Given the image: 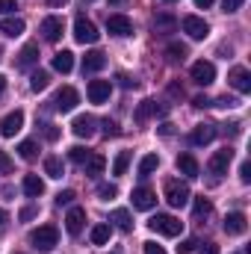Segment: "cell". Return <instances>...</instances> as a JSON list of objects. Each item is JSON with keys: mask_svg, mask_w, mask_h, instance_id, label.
<instances>
[{"mask_svg": "<svg viewBox=\"0 0 251 254\" xmlns=\"http://www.w3.org/2000/svg\"><path fill=\"white\" fill-rule=\"evenodd\" d=\"M104 166H107V160H104L101 154H89V160L83 163V172H86L89 178H98V175L104 172Z\"/></svg>", "mask_w": 251, "mask_h": 254, "instance_id": "obj_24", "label": "cell"}, {"mask_svg": "<svg viewBox=\"0 0 251 254\" xmlns=\"http://www.w3.org/2000/svg\"><path fill=\"white\" fill-rule=\"evenodd\" d=\"M116 80H119V86H122V89H136V86H139V83H136L133 77H127V74H119Z\"/></svg>", "mask_w": 251, "mask_h": 254, "instance_id": "obj_43", "label": "cell"}, {"mask_svg": "<svg viewBox=\"0 0 251 254\" xmlns=\"http://www.w3.org/2000/svg\"><path fill=\"white\" fill-rule=\"evenodd\" d=\"M178 172L187 175V178H198V172H201V169H198V160H195L192 154H181V157H178Z\"/></svg>", "mask_w": 251, "mask_h": 254, "instance_id": "obj_23", "label": "cell"}, {"mask_svg": "<svg viewBox=\"0 0 251 254\" xmlns=\"http://www.w3.org/2000/svg\"><path fill=\"white\" fill-rule=\"evenodd\" d=\"M98 195H101L104 201H110V198L119 195V187H116V184H101V187H98Z\"/></svg>", "mask_w": 251, "mask_h": 254, "instance_id": "obj_38", "label": "cell"}, {"mask_svg": "<svg viewBox=\"0 0 251 254\" xmlns=\"http://www.w3.org/2000/svg\"><path fill=\"white\" fill-rule=\"evenodd\" d=\"M83 225H86V210H83V207H71L68 216H65V231H68L71 237H80Z\"/></svg>", "mask_w": 251, "mask_h": 254, "instance_id": "obj_14", "label": "cell"}, {"mask_svg": "<svg viewBox=\"0 0 251 254\" xmlns=\"http://www.w3.org/2000/svg\"><path fill=\"white\" fill-rule=\"evenodd\" d=\"M157 130H160V136H175V125H169V122H166V125H160Z\"/></svg>", "mask_w": 251, "mask_h": 254, "instance_id": "obj_53", "label": "cell"}, {"mask_svg": "<svg viewBox=\"0 0 251 254\" xmlns=\"http://www.w3.org/2000/svg\"><path fill=\"white\" fill-rule=\"evenodd\" d=\"M30 243H33L36 252H54L57 243H60V231L54 225H42V228H36L30 234Z\"/></svg>", "mask_w": 251, "mask_h": 254, "instance_id": "obj_2", "label": "cell"}, {"mask_svg": "<svg viewBox=\"0 0 251 254\" xmlns=\"http://www.w3.org/2000/svg\"><path fill=\"white\" fill-rule=\"evenodd\" d=\"M98 36H101V33H98V27H95L89 18H83V15H80V18L74 21V39H77L80 45H95V42H98Z\"/></svg>", "mask_w": 251, "mask_h": 254, "instance_id": "obj_3", "label": "cell"}, {"mask_svg": "<svg viewBox=\"0 0 251 254\" xmlns=\"http://www.w3.org/2000/svg\"><path fill=\"white\" fill-rule=\"evenodd\" d=\"M192 80H195L198 86H210V83L216 80V65L207 63V60L195 63V65H192Z\"/></svg>", "mask_w": 251, "mask_h": 254, "instance_id": "obj_11", "label": "cell"}, {"mask_svg": "<svg viewBox=\"0 0 251 254\" xmlns=\"http://www.w3.org/2000/svg\"><path fill=\"white\" fill-rule=\"evenodd\" d=\"M243 3H246V0H222V12H228V15H231V12H237Z\"/></svg>", "mask_w": 251, "mask_h": 254, "instance_id": "obj_42", "label": "cell"}, {"mask_svg": "<svg viewBox=\"0 0 251 254\" xmlns=\"http://www.w3.org/2000/svg\"><path fill=\"white\" fill-rule=\"evenodd\" d=\"M160 169V157L157 154H145L142 160H139V178H148V175H154Z\"/></svg>", "mask_w": 251, "mask_h": 254, "instance_id": "obj_25", "label": "cell"}, {"mask_svg": "<svg viewBox=\"0 0 251 254\" xmlns=\"http://www.w3.org/2000/svg\"><path fill=\"white\" fill-rule=\"evenodd\" d=\"M127 166H130V151H122V154L113 160V175H116V178H122V175L127 172Z\"/></svg>", "mask_w": 251, "mask_h": 254, "instance_id": "obj_35", "label": "cell"}, {"mask_svg": "<svg viewBox=\"0 0 251 254\" xmlns=\"http://www.w3.org/2000/svg\"><path fill=\"white\" fill-rule=\"evenodd\" d=\"M107 30H110V36L125 39V36H133V21L127 15H110L107 18Z\"/></svg>", "mask_w": 251, "mask_h": 254, "instance_id": "obj_9", "label": "cell"}, {"mask_svg": "<svg viewBox=\"0 0 251 254\" xmlns=\"http://www.w3.org/2000/svg\"><path fill=\"white\" fill-rule=\"evenodd\" d=\"M240 181H243V184H251V163L249 160L240 166Z\"/></svg>", "mask_w": 251, "mask_h": 254, "instance_id": "obj_46", "label": "cell"}, {"mask_svg": "<svg viewBox=\"0 0 251 254\" xmlns=\"http://www.w3.org/2000/svg\"><path fill=\"white\" fill-rule=\"evenodd\" d=\"M184 33H187L189 39H207L210 27H207L204 18H198V15H187V18H184Z\"/></svg>", "mask_w": 251, "mask_h": 254, "instance_id": "obj_12", "label": "cell"}, {"mask_svg": "<svg viewBox=\"0 0 251 254\" xmlns=\"http://www.w3.org/2000/svg\"><path fill=\"white\" fill-rule=\"evenodd\" d=\"M77 104H80V95H77V89H71V86H65V89H60V92L54 95V110H60V113H71Z\"/></svg>", "mask_w": 251, "mask_h": 254, "instance_id": "obj_5", "label": "cell"}, {"mask_svg": "<svg viewBox=\"0 0 251 254\" xmlns=\"http://www.w3.org/2000/svg\"><path fill=\"white\" fill-rule=\"evenodd\" d=\"M3 92H6V77L0 74V95H3Z\"/></svg>", "mask_w": 251, "mask_h": 254, "instance_id": "obj_58", "label": "cell"}, {"mask_svg": "<svg viewBox=\"0 0 251 254\" xmlns=\"http://www.w3.org/2000/svg\"><path fill=\"white\" fill-rule=\"evenodd\" d=\"M119 133H122V130H119L116 122H110V119L104 122V136H107V139H110V136H119Z\"/></svg>", "mask_w": 251, "mask_h": 254, "instance_id": "obj_44", "label": "cell"}, {"mask_svg": "<svg viewBox=\"0 0 251 254\" xmlns=\"http://www.w3.org/2000/svg\"><path fill=\"white\" fill-rule=\"evenodd\" d=\"M130 198H133V207H136V210H151V207H157V192L151 190V187H136Z\"/></svg>", "mask_w": 251, "mask_h": 254, "instance_id": "obj_13", "label": "cell"}, {"mask_svg": "<svg viewBox=\"0 0 251 254\" xmlns=\"http://www.w3.org/2000/svg\"><path fill=\"white\" fill-rule=\"evenodd\" d=\"M24 30H27V24H24L21 18H3V21H0V33L9 36V39H18Z\"/></svg>", "mask_w": 251, "mask_h": 254, "instance_id": "obj_21", "label": "cell"}, {"mask_svg": "<svg viewBox=\"0 0 251 254\" xmlns=\"http://www.w3.org/2000/svg\"><path fill=\"white\" fill-rule=\"evenodd\" d=\"M110 92H113V83L110 80H92L89 89H86V95H89L92 104H107L110 101Z\"/></svg>", "mask_w": 251, "mask_h": 254, "instance_id": "obj_8", "label": "cell"}, {"mask_svg": "<svg viewBox=\"0 0 251 254\" xmlns=\"http://www.w3.org/2000/svg\"><path fill=\"white\" fill-rule=\"evenodd\" d=\"M113 3H125V0H113Z\"/></svg>", "mask_w": 251, "mask_h": 254, "instance_id": "obj_60", "label": "cell"}, {"mask_svg": "<svg viewBox=\"0 0 251 254\" xmlns=\"http://www.w3.org/2000/svg\"><path fill=\"white\" fill-rule=\"evenodd\" d=\"M21 127H24V113H21V110H15V113H9V116L0 122V136H6V139H9V136H15Z\"/></svg>", "mask_w": 251, "mask_h": 254, "instance_id": "obj_17", "label": "cell"}, {"mask_svg": "<svg viewBox=\"0 0 251 254\" xmlns=\"http://www.w3.org/2000/svg\"><path fill=\"white\" fill-rule=\"evenodd\" d=\"M169 92H172V95H175V98H178V95H181V98H184V89H181V86H178V83H172V86H169Z\"/></svg>", "mask_w": 251, "mask_h": 254, "instance_id": "obj_56", "label": "cell"}, {"mask_svg": "<svg viewBox=\"0 0 251 254\" xmlns=\"http://www.w3.org/2000/svg\"><path fill=\"white\" fill-rule=\"evenodd\" d=\"M71 201H74V192L71 190H63L57 195V204H60V207H63V204H71Z\"/></svg>", "mask_w": 251, "mask_h": 254, "instance_id": "obj_48", "label": "cell"}, {"mask_svg": "<svg viewBox=\"0 0 251 254\" xmlns=\"http://www.w3.org/2000/svg\"><path fill=\"white\" fill-rule=\"evenodd\" d=\"M110 219L116 222V228H119V231H125V234L133 231V219H130V213L122 210V207H119V210H113V216H110Z\"/></svg>", "mask_w": 251, "mask_h": 254, "instance_id": "obj_29", "label": "cell"}, {"mask_svg": "<svg viewBox=\"0 0 251 254\" xmlns=\"http://www.w3.org/2000/svg\"><path fill=\"white\" fill-rule=\"evenodd\" d=\"M42 133H45V139H48V142H57V139H60V127H57V125H45Z\"/></svg>", "mask_w": 251, "mask_h": 254, "instance_id": "obj_40", "label": "cell"}, {"mask_svg": "<svg viewBox=\"0 0 251 254\" xmlns=\"http://www.w3.org/2000/svg\"><path fill=\"white\" fill-rule=\"evenodd\" d=\"M145 254H166V249L157 243H145Z\"/></svg>", "mask_w": 251, "mask_h": 254, "instance_id": "obj_51", "label": "cell"}, {"mask_svg": "<svg viewBox=\"0 0 251 254\" xmlns=\"http://www.w3.org/2000/svg\"><path fill=\"white\" fill-rule=\"evenodd\" d=\"M48 83H51V74H48V71H42V68L33 71V77H30V89H33V92H45Z\"/></svg>", "mask_w": 251, "mask_h": 254, "instance_id": "obj_30", "label": "cell"}, {"mask_svg": "<svg viewBox=\"0 0 251 254\" xmlns=\"http://www.w3.org/2000/svg\"><path fill=\"white\" fill-rule=\"evenodd\" d=\"M54 68H57L60 74H71V68H74V54H71V51H60V54L54 57Z\"/></svg>", "mask_w": 251, "mask_h": 254, "instance_id": "obj_27", "label": "cell"}, {"mask_svg": "<svg viewBox=\"0 0 251 254\" xmlns=\"http://www.w3.org/2000/svg\"><path fill=\"white\" fill-rule=\"evenodd\" d=\"M231 160H234V151H231V148H222V151H216V154L210 157V163H207V172L219 178V175H225V172H228Z\"/></svg>", "mask_w": 251, "mask_h": 254, "instance_id": "obj_7", "label": "cell"}, {"mask_svg": "<svg viewBox=\"0 0 251 254\" xmlns=\"http://www.w3.org/2000/svg\"><path fill=\"white\" fill-rule=\"evenodd\" d=\"M48 3H51V6H65L68 0H48Z\"/></svg>", "mask_w": 251, "mask_h": 254, "instance_id": "obj_59", "label": "cell"}, {"mask_svg": "<svg viewBox=\"0 0 251 254\" xmlns=\"http://www.w3.org/2000/svg\"><path fill=\"white\" fill-rule=\"evenodd\" d=\"M148 228L154 234H163V237H178L184 231V222L175 219V216H169V213H157V216L148 219Z\"/></svg>", "mask_w": 251, "mask_h": 254, "instance_id": "obj_1", "label": "cell"}, {"mask_svg": "<svg viewBox=\"0 0 251 254\" xmlns=\"http://www.w3.org/2000/svg\"><path fill=\"white\" fill-rule=\"evenodd\" d=\"M110 234H113L110 225H95V228H92V243H95V246H107V243H110Z\"/></svg>", "mask_w": 251, "mask_h": 254, "instance_id": "obj_32", "label": "cell"}, {"mask_svg": "<svg viewBox=\"0 0 251 254\" xmlns=\"http://www.w3.org/2000/svg\"><path fill=\"white\" fill-rule=\"evenodd\" d=\"M24 192H27L30 198H39V195L45 192V181H42L39 175H27V178H24Z\"/></svg>", "mask_w": 251, "mask_h": 254, "instance_id": "obj_26", "label": "cell"}, {"mask_svg": "<svg viewBox=\"0 0 251 254\" xmlns=\"http://www.w3.org/2000/svg\"><path fill=\"white\" fill-rule=\"evenodd\" d=\"M18 154H21V160H36L39 157V145H36V139H24L21 145H18Z\"/></svg>", "mask_w": 251, "mask_h": 254, "instance_id": "obj_31", "label": "cell"}, {"mask_svg": "<svg viewBox=\"0 0 251 254\" xmlns=\"http://www.w3.org/2000/svg\"><path fill=\"white\" fill-rule=\"evenodd\" d=\"M65 33V21L60 15H48L45 21H42V36H45V42H60Z\"/></svg>", "mask_w": 251, "mask_h": 254, "instance_id": "obj_6", "label": "cell"}, {"mask_svg": "<svg viewBox=\"0 0 251 254\" xmlns=\"http://www.w3.org/2000/svg\"><path fill=\"white\" fill-rule=\"evenodd\" d=\"M249 231V219H246V213H228L225 216V234H231V237H243Z\"/></svg>", "mask_w": 251, "mask_h": 254, "instance_id": "obj_10", "label": "cell"}, {"mask_svg": "<svg viewBox=\"0 0 251 254\" xmlns=\"http://www.w3.org/2000/svg\"><path fill=\"white\" fill-rule=\"evenodd\" d=\"M36 63H39V45H36V42H30V45H24V51L18 54V60H15V68L27 71V68H33Z\"/></svg>", "mask_w": 251, "mask_h": 254, "instance_id": "obj_16", "label": "cell"}, {"mask_svg": "<svg viewBox=\"0 0 251 254\" xmlns=\"http://www.w3.org/2000/svg\"><path fill=\"white\" fill-rule=\"evenodd\" d=\"M68 160H71V163H80V166H83V163L89 160V151H86L83 145H74V148L68 151Z\"/></svg>", "mask_w": 251, "mask_h": 254, "instance_id": "obj_37", "label": "cell"}, {"mask_svg": "<svg viewBox=\"0 0 251 254\" xmlns=\"http://www.w3.org/2000/svg\"><path fill=\"white\" fill-rule=\"evenodd\" d=\"M104 65H107V57L101 51H92V54L83 57V74H98Z\"/></svg>", "mask_w": 251, "mask_h": 254, "instance_id": "obj_20", "label": "cell"}, {"mask_svg": "<svg viewBox=\"0 0 251 254\" xmlns=\"http://www.w3.org/2000/svg\"><path fill=\"white\" fill-rule=\"evenodd\" d=\"M210 210H213V204H210V198H195V219H204V216H210Z\"/></svg>", "mask_w": 251, "mask_h": 254, "instance_id": "obj_36", "label": "cell"}, {"mask_svg": "<svg viewBox=\"0 0 251 254\" xmlns=\"http://www.w3.org/2000/svg\"><path fill=\"white\" fill-rule=\"evenodd\" d=\"M192 104H195L198 110H207V107H213V101H210L207 95H195V98H192Z\"/></svg>", "mask_w": 251, "mask_h": 254, "instance_id": "obj_45", "label": "cell"}, {"mask_svg": "<svg viewBox=\"0 0 251 254\" xmlns=\"http://www.w3.org/2000/svg\"><path fill=\"white\" fill-rule=\"evenodd\" d=\"M45 175H48V178H54V181H60V178L65 175L63 160H60V157H45Z\"/></svg>", "mask_w": 251, "mask_h": 254, "instance_id": "obj_28", "label": "cell"}, {"mask_svg": "<svg viewBox=\"0 0 251 254\" xmlns=\"http://www.w3.org/2000/svg\"><path fill=\"white\" fill-rule=\"evenodd\" d=\"M213 107H225V110H231V107H240V101H237V98H228V95H225V98L213 101Z\"/></svg>", "mask_w": 251, "mask_h": 254, "instance_id": "obj_41", "label": "cell"}, {"mask_svg": "<svg viewBox=\"0 0 251 254\" xmlns=\"http://www.w3.org/2000/svg\"><path fill=\"white\" fill-rule=\"evenodd\" d=\"M195 246H198L195 240H184V243L178 246V254H189V252H195Z\"/></svg>", "mask_w": 251, "mask_h": 254, "instance_id": "obj_49", "label": "cell"}, {"mask_svg": "<svg viewBox=\"0 0 251 254\" xmlns=\"http://www.w3.org/2000/svg\"><path fill=\"white\" fill-rule=\"evenodd\" d=\"M216 139V125H198L192 130V145H210Z\"/></svg>", "mask_w": 251, "mask_h": 254, "instance_id": "obj_22", "label": "cell"}, {"mask_svg": "<svg viewBox=\"0 0 251 254\" xmlns=\"http://www.w3.org/2000/svg\"><path fill=\"white\" fill-rule=\"evenodd\" d=\"M12 169H15V163H12V157H9L6 151H0V172H3V175H9Z\"/></svg>", "mask_w": 251, "mask_h": 254, "instance_id": "obj_39", "label": "cell"}, {"mask_svg": "<svg viewBox=\"0 0 251 254\" xmlns=\"http://www.w3.org/2000/svg\"><path fill=\"white\" fill-rule=\"evenodd\" d=\"M169 3H175V0H169Z\"/></svg>", "mask_w": 251, "mask_h": 254, "instance_id": "obj_61", "label": "cell"}, {"mask_svg": "<svg viewBox=\"0 0 251 254\" xmlns=\"http://www.w3.org/2000/svg\"><path fill=\"white\" fill-rule=\"evenodd\" d=\"M228 83L237 89V92H243V95H249L251 92V74H249V68H231V74H228Z\"/></svg>", "mask_w": 251, "mask_h": 254, "instance_id": "obj_15", "label": "cell"}, {"mask_svg": "<svg viewBox=\"0 0 251 254\" xmlns=\"http://www.w3.org/2000/svg\"><path fill=\"white\" fill-rule=\"evenodd\" d=\"M166 54H169V60H175V63H184L187 60V45H181V42H172L169 48H166Z\"/></svg>", "mask_w": 251, "mask_h": 254, "instance_id": "obj_34", "label": "cell"}, {"mask_svg": "<svg viewBox=\"0 0 251 254\" xmlns=\"http://www.w3.org/2000/svg\"><path fill=\"white\" fill-rule=\"evenodd\" d=\"M95 116H77L74 119V125H71V130H74V136H80V139H89V136H95Z\"/></svg>", "mask_w": 251, "mask_h": 254, "instance_id": "obj_18", "label": "cell"}, {"mask_svg": "<svg viewBox=\"0 0 251 254\" xmlns=\"http://www.w3.org/2000/svg\"><path fill=\"white\" fill-rule=\"evenodd\" d=\"M195 6H198V9H210V6H213V0H195Z\"/></svg>", "mask_w": 251, "mask_h": 254, "instance_id": "obj_57", "label": "cell"}, {"mask_svg": "<svg viewBox=\"0 0 251 254\" xmlns=\"http://www.w3.org/2000/svg\"><path fill=\"white\" fill-rule=\"evenodd\" d=\"M157 113L163 116V113H166V107H157V101H142V104L136 107V116H133V119H136L139 125H145V122H148L151 116H157Z\"/></svg>", "mask_w": 251, "mask_h": 254, "instance_id": "obj_19", "label": "cell"}, {"mask_svg": "<svg viewBox=\"0 0 251 254\" xmlns=\"http://www.w3.org/2000/svg\"><path fill=\"white\" fill-rule=\"evenodd\" d=\"M15 9H18L15 0H0V15H9V12H15Z\"/></svg>", "mask_w": 251, "mask_h": 254, "instance_id": "obj_47", "label": "cell"}, {"mask_svg": "<svg viewBox=\"0 0 251 254\" xmlns=\"http://www.w3.org/2000/svg\"><path fill=\"white\" fill-rule=\"evenodd\" d=\"M166 201L172 207H187L189 204V187L184 181H169L166 184Z\"/></svg>", "mask_w": 251, "mask_h": 254, "instance_id": "obj_4", "label": "cell"}, {"mask_svg": "<svg viewBox=\"0 0 251 254\" xmlns=\"http://www.w3.org/2000/svg\"><path fill=\"white\" fill-rule=\"evenodd\" d=\"M154 27H157V33H172V30L178 27V18H172V15H157V18H154Z\"/></svg>", "mask_w": 251, "mask_h": 254, "instance_id": "obj_33", "label": "cell"}, {"mask_svg": "<svg viewBox=\"0 0 251 254\" xmlns=\"http://www.w3.org/2000/svg\"><path fill=\"white\" fill-rule=\"evenodd\" d=\"M6 225H9V216L0 210V234H6Z\"/></svg>", "mask_w": 251, "mask_h": 254, "instance_id": "obj_55", "label": "cell"}, {"mask_svg": "<svg viewBox=\"0 0 251 254\" xmlns=\"http://www.w3.org/2000/svg\"><path fill=\"white\" fill-rule=\"evenodd\" d=\"M225 133H231V136H240V133H243V125H240V122H231V125L225 127Z\"/></svg>", "mask_w": 251, "mask_h": 254, "instance_id": "obj_52", "label": "cell"}, {"mask_svg": "<svg viewBox=\"0 0 251 254\" xmlns=\"http://www.w3.org/2000/svg\"><path fill=\"white\" fill-rule=\"evenodd\" d=\"M33 216H36V207H24L21 210V222H30Z\"/></svg>", "mask_w": 251, "mask_h": 254, "instance_id": "obj_54", "label": "cell"}, {"mask_svg": "<svg viewBox=\"0 0 251 254\" xmlns=\"http://www.w3.org/2000/svg\"><path fill=\"white\" fill-rule=\"evenodd\" d=\"M198 254H219V246H216V243H204V246L198 249Z\"/></svg>", "mask_w": 251, "mask_h": 254, "instance_id": "obj_50", "label": "cell"}]
</instances>
